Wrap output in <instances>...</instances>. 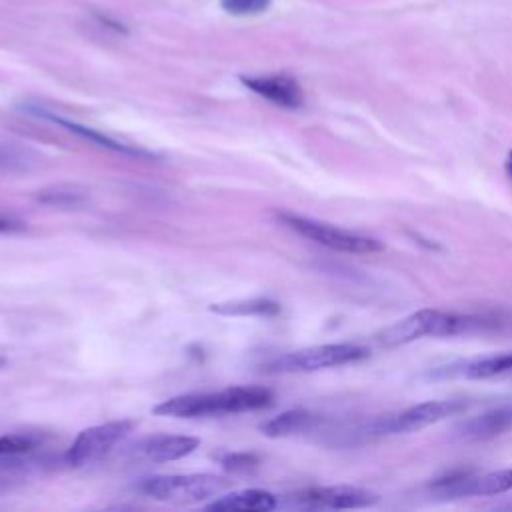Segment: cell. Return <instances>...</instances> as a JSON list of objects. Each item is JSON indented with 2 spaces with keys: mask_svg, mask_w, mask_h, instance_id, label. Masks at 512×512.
<instances>
[{
  "mask_svg": "<svg viewBox=\"0 0 512 512\" xmlns=\"http://www.w3.org/2000/svg\"><path fill=\"white\" fill-rule=\"evenodd\" d=\"M274 394L264 386H230L216 392H190L168 398L152 408L158 416L172 418H198V416H216V414H234L260 410L270 406Z\"/></svg>",
  "mask_w": 512,
  "mask_h": 512,
  "instance_id": "1",
  "label": "cell"
},
{
  "mask_svg": "<svg viewBox=\"0 0 512 512\" xmlns=\"http://www.w3.org/2000/svg\"><path fill=\"white\" fill-rule=\"evenodd\" d=\"M486 326H488V320L482 316L426 308L384 328L378 336V342L384 346H400L424 336L444 338V336H456V334H470Z\"/></svg>",
  "mask_w": 512,
  "mask_h": 512,
  "instance_id": "2",
  "label": "cell"
},
{
  "mask_svg": "<svg viewBox=\"0 0 512 512\" xmlns=\"http://www.w3.org/2000/svg\"><path fill=\"white\" fill-rule=\"evenodd\" d=\"M230 482L218 474H164L144 478L138 490L168 504H196L220 496Z\"/></svg>",
  "mask_w": 512,
  "mask_h": 512,
  "instance_id": "3",
  "label": "cell"
},
{
  "mask_svg": "<svg viewBox=\"0 0 512 512\" xmlns=\"http://www.w3.org/2000/svg\"><path fill=\"white\" fill-rule=\"evenodd\" d=\"M368 356V348L352 342H338V344H318L294 352H286L276 356L266 364V370L272 374H304L316 372L324 368L344 366Z\"/></svg>",
  "mask_w": 512,
  "mask_h": 512,
  "instance_id": "4",
  "label": "cell"
},
{
  "mask_svg": "<svg viewBox=\"0 0 512 512\" xmlns=\"http://www.w3.org/2000/svg\"><path fill=\"white\" fill-rule=\"evenodd\" d=\"M278 220H282L284 226H288L290 230H294L296 234L326 246L330 250L336 252H348V254H372V252H380L384 246L380 240L372 238V236H364L358 232H350L308 216H300V214H292V212H278Z\"/></svg>",
  "mask_w": 512,
  "mask_h": 512,
  "instance_id": "5",
  "label": "cell"
},
{
  "mask_svg": "<svg viewBox=\"0 0 512 512\" xmlns=\"http://www.w3.org/2000/svg\"><path fill=\"white\" fill-rule=\"evenodd\" d=\"M464 402L462 400H428L414 404L410 408H404L394 414H386L376 418L366 426V434L372 436H390V434H408V432H418L430 424H436L444 420L446 416H452L454 412L462 410Z\"/></svg>",
  "mask_w": 512,
  "mask_h": 512,
  "instance_id": "6",
  "label": "cell"
},
{
  "mask_svg": "<svg viewBox=\"0 0 512 512\" xmlns=\"http://www.w3.org/2000/svg\"><path fill=\"white\" fill-rule=\"evenodd\" d=\"M134 426H136L134 420H112V422L84 428L68 446L64 460L72 466L94 462L104 454H108L120 440H124Z\"/></svg>",
  "mask_w": 512,
  "mask_h": 512,
  "instance_id": "7",
  "label": "cell"
},
{
  "mask_svg": "<svg viewBox=\"0 0 512 512\" xmlns=\"http://www.w3.org/2000/svg\"><path fill=\"white\" fill-rule=\"evenodd\" d=\"M290 504L302 508H328V510H348V508H366L372 506L378 496L370 490L358 486H314L304 488L288 496Z\"/></svg>",
  "mask_w": 512,
  "mask_h": 512,
  "instance_id": "8",
  "label": "cell"
},
{
  "mask_svg": "<svg viewBox=\"0 0 512 512\" xmlns=\"http://www.w3.org/2000/svg\"><path fill=\"white\" fill-rule=\"evenodd\" d=\"M508 490H512V468L444 478L434 484V492L442 498L496 496V494H504Z\"/></svg>",
  "mask_w": 512,
  "mask_h": 512,
  "instance_id": "9",
  "label": "cell"
},
{
  "mask_svg": "<svg viewBox=\"0 0 512 512\" xmlns=\"http://www.w3.org/2000/svg\"><path fill=\"white\" fill-rule=\"evenodd\" d=\"M200 440L184 434H154L138 440L126 452L130 460L136 462H170L192 454Z\"/></svg>",
  "mask_w": 512,
  "mask_h": 512,
  "instance_id": "10",
  "label": "cell"
},
{
  "mask_svg": "<svg viewBox=\"0 0 512 512\" xmlns=\"http://www.w3.org/2000/svg\"><path fill=\"white\" fill-rule=\"evenodd\" d=\"M26 110H28V114H34V116H38V118H44V120H48V122H52V124L64 128L66 132L76 134L78 138L88 140L90 144H96V146H100V148H106V150H112V152H118V154L136 156V158H152V156H154V154L148 152V150H142V148H138V146L126 144V142H122V140H116V138H112V136H108V134L98 132L96 128H90V126H84V124H80V122L68 120V118L58 116V114H54V112H50V110H46V108L28 104Z\"/></svg>",
  "mask_w": 512,
  "mask_h": 512,
  "instance_id": "11",
  "label": "cell"
},
{
  "mask_svg": "<svg viewBox=\"0 0 512 512\" xmlns=\"http://www.w3.org/2000/svg\"><path fill=\"white\" fill-rule=\"evenodd\" d=\"M240 82L254 94L262 96L264 100H268L276 106L288 108V110H296L304 102V92H302L300 84L296 82V78H292L288 74L240 76Z\"/></svg>",
  "mask_w": 512,
  "mask_h": 512,
  "instance_id": "12",
  "label": "cell"
},
{
  "mask_svg": "<svg viewBox=\"0 0 512 512\" xmlns=\"http://www.w3.org/2000/svg\"><path fill=\"white\" fill-rule=\"evenodd\" d=\"M512 430V402L494 406L456 426V436L466 442H484Z\"/></svg>",
  "mask_w": 512,
  "mask_h": 512,
  "instance_id": "13",
  "label": "cell"
},
{
  "mask_svg": "<svg viewBox=\"0 0 512 512\" xmlns=\"http://www.w3.org/2000/svg\"><path fill=\"white\" fill-rule=\"evenodd\" d=\"M278 506V500L274 494L258 488H246V490H236L222 494L214 498L210 504H206V510H224V512H234V510H274Z\"/></svg>",
  "mask_w": 512,
  "mask_h": 512,
  "instance_id": "14",
  "label": "cell"
},
{
  "mask_svg": "<svg viewBox=\"0 0 512 512\" xmlns=\"http://www.w3.org/2000/svg\"><path fill=\"white\" fill-rule=\"evenodd\" d=\"M316 422V416L304 408H292L286 410L270 420H266L260 430L262 434L270 436V438H282V436H290L296 432H304L308 430L312 424Z\"/></svg>",
  "mask_w": 512,
  "mask_h": 512,
  "instance_id": "15",
  "label": "cell"
},
{
  "mask_svg": "<svg viewBox=\"0 0 512 512\" xmlns=\"http://www.w3.org/2000/svg\"><path fill=\"white\" fill-rule=\"evenodd\" d=\"M462 376L472 380H486L494 376H504L512 372V352L482 356L476 360H470L462 366Z\"/></svg>",
  "mask_w": 512,
  "mask_h": 512,
  "instance_id": "16",
  "label": "cell"
},
{
  "mask_svg": "<svg viewBox=\"0 0 512 512\" xmlns=\"http://www.w3.org/2000/svg\"><path fill=\"white\" fill-rule=\"evenodd\" d=\"M212 312L224 314V316H268L278 312V304L264 298H252V300H234V302H220L210 306Z\"/></svg>",
  "mask_w": 512,
  "mask_h": 512,
  "instance_id": "17",
  "label": "cell"
},
{
  "mask_svg": "<svg viewBox=\"0 0 512 512\" xmlns=\"http://www.w3.org/2000/svg\"><path fill=\"white\" fill-rule=\"evenodd\" d=\"M38 200L50 206L60 208H76L82 206L88 200V190L76 184H58L52 188H46L38 194Z\"/></svg>",
  "mask_w": 512,
  "mask_h": 512,
  "instance_id": "18",
  "label": "cell"
},
{
  "mask_svg": "<svg viewBox=\"0 0 512 512\" xmlns=\"http://www.w3.org/2000/svg\"><path fill=\"white\" fill-rule=\"evenodd\" d=\"M272 0H220L224 12L232 16H256L270 8Z\"/></svg>",
  "mask_w": 512,
  "mask_h": 512,
  "instance_id": "19",
  "label": "cell"
},
{
  "mask_svg": "<svg viewBox=\"0 0 512 512\" xmlns=\"http://www.w3.org/2000/svg\"><path fill=\"white\" fill-rule=\"evenodd\" d=\"M218 460L226 470H232V472H244L258 464V458L250 452H228L218 456Z\"/></svg>",
  "mask_w": 512,
  "mask_h": 512,
  "instance_id": "20",
  "label": "cell"
},
{
  "mask_svg": "<svg viewBox=\"0 0 512 512\" xmlns=\"http://www.w3.org/2000/svg\"><path fill=\"white\" fill-rule=\"evenodd\" d=\"M32 448V440L26 436H0V456H12L22 454Z\"/></svg>",
  "mask_w": 512,
  "mask_h": 512,
  "instance_id": "21",
  "label": "cell"
},
{
  "mask_svg": "<svg viewBox=\"0 0 512 512\" xmlns=\"http://www.w3.org/2000/svg\"><path fill=\"white\" fill-rule=\"evenodd\" d=\"M24 224L22 222H16V220H10V218H0V232H16V230H22Z\"/></svg>",
  "mask_w": 512,
  "mask_h": 512,
  "instance_id": "22",
  "label": "cell"
},
{
  "mask_svg": "<svg viewBox=\"0 0 512 512\" xmlns=\"http://www.w3.org/2000/svg\"><path fill=\"white\" fill-rule=\"evenodd\" d=\"M504 170H506L508 178L512 180V152H508V156H506V162H504Z\"/></svg>",
  "mask_w": 512,
  "mask_h": 512,
  "instance_id": "23",
  "label": "cell"
},
{
  "mask_svg": "<svg viewBox=\"0 0 512 512\" xmlns=\"http://www.w3.org/2000/svg\"><path fill=\"white\" fill-rule=\"evenodd\" d=\"M4 364H6V358H4V356H0V368H2Z\"/></svg>",
  "mask_w": 512,
  "mask_h": 512,
  "instance_id": "24",
  "label": "cell"
}]
</instances>
